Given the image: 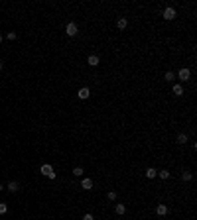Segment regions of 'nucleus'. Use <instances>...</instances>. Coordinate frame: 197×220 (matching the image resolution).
<instances>
[{"label":"nucleus","mask_w":197,"mask_h":220,"mask_svg":"<svg viewBox=\"0 0 197 220\" xmlns=\"http://www.w3.org/2000/svg\"><path fill=\"white\" fill-rule=\"evenodd\" d=\"M164 79H166L168 83H172V81H175V73L173 71H168L166 75H164Z\"/></svg>","instance_id":"nucleus-17"},{"label":"nucleus","mask_w":197,"mask_h":220,"mask_svg":"<svg viewBox=\"0 0 197 220\" xmlns=\"http://www.w3.org/2000/svg\"><path fill=\"white\" fill-rule=\"evenodd\" d=\"M114 212H116V214H120V216H122V214L126 212V205H116V206H114Z\"/></svg>","instance_id":"nucleus-16"},{"label":"nucleus","mask_w":197,"mask_h":220,"mask_svg":"<svg viewBox=\"0 0 197 220\" xmlns=\"http://www.w3.org/2000/svg\"><path fill=\"white\" fill-rule=\"evenodd\" d=\"M191 179H193V173H191V171H183L182 173V181L187 183V181H191Z\"/></svg>","instance_id":"nucleus-15"},{"label":"nucleus","mask_w":197,"mask_h":220,"mask_svg":"<svg viewBox=\"0 0 197 220\" xmlns=\"http://www.w3.org/2000/svg\"><path fill=\"white\" fill-rule=\"evenodd\" d=\"M81 187H83L85 191H91V189H93V181L89 179V177H85V179L81 181Z\"/></svg>","instance_id":"nucleus-11"},{"label":"nucleus","mask_w":197,"mask_h":220,"mask_svg":"<svg viewBox=\"0 0 197 220\" xmlns=\"http://www.w3.org/2000/svg\"><path fill=\"white\" fill-rule=\"evenodd\" d=\"M65 34H67L69 37H75V35L79 34V28H77V24H75V22H69V24L65 26Z\"/></svg>","instance_id":"nucleus-3"},{"label":"nucleus","mask_w":197,"mask_h":220,"mask_svg":"<svg viewBox=\"0 0 197 220\" xmlns=\"http://www.w3.org/2000/svg\"><path fill=\"white\" fill-rule=\"evenodd\" d=\"M83 173H85L83 167H75V169H73V175H75V177H83Z\"/></svg>","instance_id":"nucleus-18"},{"label":"nucleus","mask_w":197,"mask_h":220,"mask_svg":"<svg viewBox=\"0 0 197 220\" xmlns=\"http://www.w3.org/2000/svg\"><path fill=\"white\" fill-rule=\"evenodd\" d=\"M156 214L158 216H166L168 214V205H158L156 206Z\"/></svg>","instance_id":"nucleus-9"},{"label":"nucleus","mask_w":197,"mask_h":220,"mask_svg":"<svg viewBox=\"0 0 197 220\" xmlns=\"http://www.w3.org/2000/svg\"><path fill=\"white\" fill-rule=\"evenodd\" d=\"M172 93H173L175 96H182V94H183V87H182V83H175L173 87H172Z\"/></svg>","instance_id":"nucleus-7"},{"label":"nucleus","mask_w":197,"mask_h":220,"mask_svg":"<svg viewBox=\"0 0 197 220\" xmlns=\"http://www.w3.org/2000/svg\"><path fill=\"white\" fill-rule=\"evenodd\" d=\"M126 26H128V20H126V18H118L116 28H118V30H126Z\"/></svg>","instance_id":"nucleus-13"},{"label":"nucleus","mask_w":197,"mask_h":220,"mask_svg":"<svg viewBox=\"0 0 197 220\" xmlns=\"http://www.w3.org/2000/svg\"><path fill=\"white\" fill-rule=\"evenodd\" d=\"M4 191V185H0V193H2Z\"/></svg>","instance_id":"nucleus-23"},{"label":"nucleus","mask_w":197,"mask_h":220,"mask_svg":"<svg viewBox=\"0 0 197 220\" xmlns=\"http://www.w3.org/2000/svg\"><path fill=\"white\" fill-rule=\"evenodd\" d=\"M187 139H189V138H187V134H185V132H179V134H178V138H175V142H178L179 146H183Z\"/></svg>","instance_id":"nucleus-10"},{"label":"nucleus","mask_w":197,"mask_h":220,"mask_svg":"<svg viewBox=\"0 0 197 220\" xmlns=\"http://www.w3.org/2000/svg\"><path fill=\"white\" fill-rule=\"evenodd\" d=\"M175 77H178V79H179V81H182V83H187L189 79H191V71H189L187 67H182V69H179V71H178V75H175Z\"/></svg>","instance_id":"nucleus-2"},{"label":"nucleus","mask_w":197,"mask_h":220,"mask_svg":"<svg viewBox=\"0 0 197 220\" xmlns=\"http://www.w3.org/2000/svg\"><path fill=\"white\" fill-rule=\"evenodd\" d=\"M6 189H8L10 193H18V191H20V183H18V181H10Z\"/></svg>","instance_id":"nucleus-8"},{"label":"nucleus","mask_w":197,"mask_h":220,"mask_svg":"<svg viewBox=\"0 0 197 220\" xmlns=\"http://www.w3.org/2000/svg\"><path fill=\"white\" fill-rule=\"evenodd\" d=\"M16 37H18V35H16V31H8V34H6V39H10V41H14Z\"/></svg>","instance_id":"nucleus-20"},{"label":"nucleus","mask_w":197,"mask_h":220,"mask_svg":"<svg viewBox=\"0 0 197 220\" xmlns=\"http://www.w3.org/2000/svg\"><path fill=\"white\" fill-rule=\"evenodd\" d=\"M158 177H160V179H164V181H168V179H169V171H168V169L158 171Z\"/></svg>","instance_id":"nucleus-14"},{"label":"nucleus","mask_w":197,"mask_h":220,"mask_svg":"<svg viewBox=\"0 0 197 220\" xmlns=\"http://www.w3.org/2000/svg\"><path fill=\"white\" fill-rule=\"evenodd\" d=\"M106 198L109 201H116V191H109L106 193Z\"/></svg>","instance_id":"nucleus-19"},{"label":"nucleus","mask_w":197,"mask_h":220,"mask_svg":"<svg viewBox=\"0 0 197 220\" xmlns=\"http://www.w3.org/2000/svg\"><path fill=\"white\" fill-rule=\"evenodd\" d=\"M40 173L44 175V177H47V179H55V177H57L49 163H44V165H41V167H40Z\"/></svg>","instance_id":"nucleus-1"},{"label":"nucleus","mask_w":197,"mask_h":220,"mask_svg":"<svg viewBox=\"0 0 197 220\" xmlns=\"http://www.w3.org/2000/svg\"><path fill=\"white\" fill-rule=\"evenodd\" d=\"M87 63H89L91 67H99L101 59H99V55H95V53H93V55H89V57H87Z\"/></svg>","instance_id":"nucleus-6"},{"label":"nucleus","mask_w":197,"mask_h":220,"mask_svg":"<svg viewBox=\"0 0 197 220\" xmlns=\"http://www.w3.org/2000/svg\"><path fill=\"white\" fill-rule=\"evenodd\" d=\"M2 39H4V37H2V35H0V44H2Z\"/></svg>","instance_id":"nucleus-24"},{"label":"nucleus","mask_w":197,"mask_h":220,"mask_svg":"<svg viewBox=\"0 0 197 220\" xmlns=\"http://www.w3.org/2000/svg\"><path fill=\"white\" fill-rule=\"evenodd\" d=\"M6 210H8L6 202H0V214H6Z\"/></svg>","instance_id":"nucleus-21"},{"label":"nucleus","mask_w":197,"mask_h":220,"mask_svg":"<svg viewBox=\"0 0 197 220\" xmlns=\"http://www.w3.org/2000/svg\"><path fill=\"white\" fill-rule=\"evenodd\" d=\"M83 220H95V216L91 212H87V214H83Z\"/></svg>","instance_id":"nucleus-22"},{"label":"nucleus","mask_w":197,"mask_h":220,"mask_svg":"<svg viewBox=\"0 0 197 220\" xmlns=\"http://www.w3.org/2000/svg\"><path fill=\"white\" fill-rule=\"evenodd\" d=\"M77 96H79V98H81V100H87L89 96H91V89H89V87H83V89H79Z\"/></svg>","instance_id":"nucleus-5"},{"label":"nucleus","mask_w":197,"mask_h":220,"mask_svg":"<svg viewBox=\"0 0 197 220\" xmlns=\"http://www.w3.org/2000/svg\"><path fill=\"white\" fill-rule=\"evenodd\" d=\"M144 175L148 177V179H154V177H158V171L154 169V167H148V169L144 171Z\"/></svg>","instance_id":"nucleus-12"},{"label":"nucleus","mask_w":197,"mask_h":220,"mask_svg":"<svg viewBox=\"0 0 197 220\" xmlns=\"http://www.w3.org/2000/svg\"><path fill=\"white\" fill-rule=\"evenodd\" d=\"M0 71H2V61H0Z\"/></svg>","instance_id":"nucleus-25"},{"label":"nucleus","mask_w":197,"mask_h":220,"mask_svg":"<svg viewBox=\"0 0 197 220\" xmlns=\"http://www.w3.org/2000/svg\"><path fill=\"white\" fill-rule=\"evenodd\" d=\"M162 16H164V20H175V16H178V12H175V8L168 6V8H164Z\"/></svg>","instance_id":"nucleus-4"}]
</instances>
